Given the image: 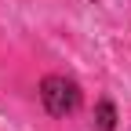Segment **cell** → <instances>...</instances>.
<instances>
[{
    "instance_id": "cell-1",
    "label": "cell",
    "mask_w": 131,
    "mask_h": 131,
    "mask_svg": "<svg viewBox=\"0 0 131 131\" xmlns=\"http://www.w3.org/2000/svg\"><path fill=\"white\" fill-rule=\"evenodd\" d=\"M40 102L51 117H69V113L80 109L84 102V91L73 77H62V73H47L40 80Z\"/></svg>"
},
{
    "instance_id": "cell-2",
    "label": "cell",
    "mask_w": 131,
    "mask_h": 131,
    "mask_svg": "<svg viewBox=\"0 0 131 131\" xmlns=\"http://www.w3.org/2000/svg\"><path fill=\"white\" fill-rule=\"evenodd\" d=\"M113 127H117V106L109 98H98V106H95V131H113Z\"/></svg>"
}]
</instances>
